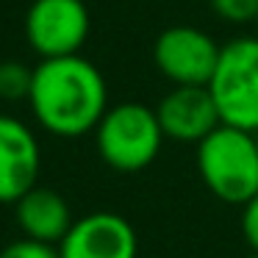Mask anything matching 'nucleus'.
Returning a JSON list of instances; mask_svg holds the SVG:
<instances>
[{
	"label": "nucleus",
	"instance_id": "8",
	"mask_svg": "<svg viewBox=\"0 0 258 258\" xmlns=\"http://www.w3.org/2000/svg\"><path fill=\"white\" fill-rule=\"evenodd\" d=\"M42 147L28 122L0 114V206H14L39 180Z\"/></svg>",
	"mask_w": 258,
	"mask_h": 258
},
{
	"label": "nucleus",
	"instance_id": "6",
	"mask_svg": "<svg viewBox=\"0 0 258 258\" xmlns=\"http://www.w3.org/2000/svg\"><path fill=\"white\" fill-rule=\"evenodd\" d=\"M222 45L195 25H169L153 45V61L172 86H208Z\"/></svg>",
	"mask_w": 258,
	"mask_h": 258
},
{
	"label": "nucleus",
	"instance_id": "5",
	"mask_svg": "<svg viewBox=\"0 0 258 258\" xmlns=\"http://www.w3.org/2000/svg\"><path fill=\"white\" fill-rule=\"evenodd\" d=\"M89 28L92 17L84 0H34L25 14V42L39 61L78 56Z\"/></svg>",
	"mask_w": 258,
	"mask_h": 258
},
{
	"label": "nucleus",
	"instance_id": "17",
	"mask_svg": "<svg viewBox=\"0 0 258 258\" xmlns=\"http://www.w3.org/2000/svg\"><path fill=\"white\" fill-rule=\"evenodd\" d=\"M255 139H258V134H255Z\"/></svg>",
	"mask_w": 258,
	"mask_h": 258
},
{
	"label": "nucleus",
	"instance_id": "16",
	"mask_svg": "<svg viewBox=\"0 0 258 258\" xmlns=\"http://www.w3.org/2000/svg\"><path fill=\"white\" fill-rule=\"evenodd\" d=\"M255 31H258V20H255ZM255 36H258V34H255Z\"/></svg>",
	"mask_w": 258,
	"mask_h": 258
},
{
	"label": "nucleus",
	"instance_id": "1",
	"mask_svg": "<svg viewBox=\"0 0 258 258\" xmlns=\"http://www.w3.org/2000/svg\"><path fill=\"white\" fill-rule=\"evenodd\" d=\"M28 106L42 131L58 139L95 134L108 111V86L103 73L78 56L45 58L34 67Z\"/></svg>",
	"mask_w": 258,
	"mask_h": 258
},
{
	"label": "nucleus",
	"instance_id": "11",
	"mask_svg": "<svg viewBox=\"0 0 258 258\" xmlns=\"http://www.w3.org/2000/svg\"><path fill=\"white\" fill-rule=\"evenodd\" d=\"M34 67L23 61H0V100L20 103L31 97Z\"/></svg>",
	"mask_w": 258,
	"mask_h": 258
},
{
	"label": "nucleus",
	"instance_id": "13",
	"mask_svg": "<svg viewBox=\"0 0 258 258\" xmlns=\"http://www.w3.org/2000/svg\"><path fill=\"white\" fill-rule=\"evenodd\" d=\"M0 258H61L58 255L56 244H45V241L36 239H14L9 241L3 250H0Z\"/></svg>",
	"mask_w": 258,
	"mask_h": 258
},
{
	"label": "nucleus",
	"instance_id": "10",
	"mask_svg": "<svg viewBox=\"0 0 258 258\" xmlns=\"http://www.w3.org/2000/svg\"><path fill=\"white\" fill-rule=\"evenodd\" d=\"M14 219L25 239H36L56 247L61 244V239L70 233L75 222L70 203L56 189H47L39 183L14 203Z\"/></svg>",
	"mask_w": 258,
	"mask_h": 258
},
{
	"label": "nucleus",
	"instance_id": "4",
	"mask_svg": "<svg viewBox=\"0 0 258 258\" xmlns=\"http://www.w3.org/2000/svg\"><path fill=\"white\" fill-rule=\"evenodd\" d=\"M208 92L222 125L258 134V36L225 42Z\"/></svg>",
	"mask_w": 258,
	"mask_h": 258
},
{
	"label": "nucleus",
	"instance_id": "7",
	"mask_svg": "<svg viewBox=\"0 0 258 258\" xmlns=\"http://www.w3.org/2000/svg\"><path fill=\"white\" fill-rule=\"evenodd\" d=\"M61 258H136L139 236L117 211H92L75 219L58 244Z\"/></svg>",
	"mask_w": 258,
	"mask_h": 258
},
{
	"label": "nucleus",
	"instance_id": "3",
	"mask_svg": "<svg viewBox=\"0 0 258 258\" xmlns=\"http://www.w3.org/2000/svg\"><path fill=\"white\" fill-rule=\"evenodd\" d=\"M156 108L145 103H117L108 106L95 128V145L100 158L117 172H142L158 158L164 145Z\"/></svg>",
	"mask_w": 258,
	"mask_h": 258
},
{
	"label": "nucleus",
	"instance_id": "9",
	"mask_svg": "<svg viewBox=\"0 0 258 258\" xmlns=\"http://www.w3.org/2000/svg\"><path fill=\"white\" fill-rule=\"evenodd\" d=\"M156 117L167 139L195 147L222 125L208 86H172L156 106Z\"/></svg>",
	"mask_w": 258,
	"mask_h": 258
},
{
	"label": "nucleus",
	"instance_id": "14",
	"mask_svg": "<svg viewBox=\"0 0 258 258\" xmlns=\"http://www.w3.org/2000/svg\"><path fill=\"white\" fill-rule=\"evenodd\" d=\"M241 233L252 252H258V195L241 206Z\"/></svg>",
	"mask_w": 258,
	"mask_h": 258
},
{
	"label": "nucleus",
	"instance_id": "2",
	"mask_svg": "<svg viewBox=\"0 0 258 258\" xmlns=\"http://www.w3.org/2000/svg\"><path fill=\"white\" fill-rule=\"evenodd\" d=\"M197 172L206 189L228 206L258 195V139L250 131L219 125L197 145Z\"/></svg>",
	"mask_w": 258,
	"mask_h": 258
},
{
	"label": "nucleus",
	"instance_id": "15",
	"mask_svg": "<svg viewBox=\"0 0 258 258\" xmlns=\"http://www.w3.org/2000/svg\"><path fill=\"white\" fill-rule=\"evenodd\" d=\"M247 258H258V252H250V255H247Z\"/></svg>",
	"mask_w": 258,
	"mask_h": 258
},
{
	"label": "nucleus",
	"instance_id": "12",
	"mask_svg": "<svg viewBox=\"0 0 258 258\" xmlns=\"http://www.w3.org/2000/svg\"><path fill=\"white\" fill-rule=\"evenodd\" d=\"M208 6L228 25H250L258 20V0H208Z\"/></svg>",
	"mask_w": 258,
	"mask_h": 258
}]
</instances>
